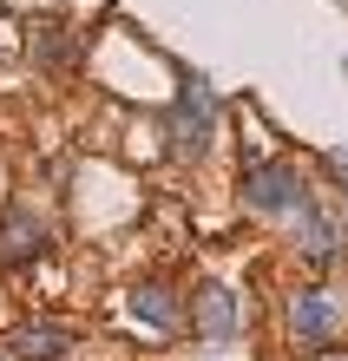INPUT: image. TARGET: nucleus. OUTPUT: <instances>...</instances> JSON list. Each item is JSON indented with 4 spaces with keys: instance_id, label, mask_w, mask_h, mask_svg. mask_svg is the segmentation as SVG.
Wrapping results in <instances>:
<instances>
[{
    "instance_id": "1",
    "label": "nucleus",
    "mask_w": 348,
    "mask_h": 361,
    "mask_svg": "<svg viewBox=\"0 0 348 361\" xmlns=\"http://www.w3.org/2000/svg\"><path fill=\"white\" fill-rule=\"evenodd\" d=\"M250 210H276V217H302L309 210V184H302L289 164H256L250 184H244Z\"/></svg>"
},
{
    "instance_id": "2",
    "label": "nucleus",
    "mask_w": 348,
    "mask_h": 361,
    "mask_svg": "<svg viewBox=\"0 0 348 361\" xmlns=\"http://www.w3.org/2000/svg\"><path fill=\"white\" fill-rule=\"evenodd\" d=\"M342 329V302H335V295L329 289H302L296 295V302H289V335H296V342H329V335Z\"/></svg>"
},
{
    "instance_id": "3",
    "label": "nucleus",
    "mask_w": 348,
    "mask_h": 361,
    "mask_svg": "<svg viewBox=\"0 0 348 361\" xmlns=\"http://www.w3.org/2000/svg\"><path fill=\"white\" fill-rule=\"evenodd\" d=\"M210 118H217L210 86H204V79H191V86H184V105H178V145H184V152H204V138H210Z\"/></svg>"
},
{
    "instance_id": "4",
    "label": "nucleus",
    "mask_w": 348,
    "mask_h": 361,
    "mask_svg": "<svg viewBox=\"0 0 348 361\" xmlns=\"http://www.w3.org/2000/svg\"><path fill=\"white\" fill-rule=\"evenodd\" d=\"M198 335H204V342H230V335H236V302H230L224 283L198 289Z\"/></svg>"
},
{
    "instance_id": "5",
    "label": "nucleus",
    "mask_w": 348,
    "mask_h": 361,
    "mask_svg": "<svg viewBox=\"0 0 348 361\" xmlns=\"http://www.w3.org/2000/svg\"><path fill=\"white\" fill-rule=\"evenodd\" d=\"M40 243H47V230H40L33 210H13V217L0 224V263H33Z\"/></svg>"
},
{
    "instance_id": "6",
    "label": "nucleus",
    "mask_w": 348,
    "mask_h": 361,
    "mask_svg": "<svg viewBox=\"0 0 348 361\" xmlns=\"http://www.w3.org/2000/svg\"><path fill=\"white\" fill-rule=\"evenodd\" d=\"M296 224H302V257H316V263H322V257H335V250H342V224H335V217H322L316 204L302 210Z\"/></svg>"
},
{
    "instance_id": "7",
    "label": "nucleus",
    "mask_w": 348,
    "mask_h": 361,
    "mask_svg": "<svg viewBox=\"0 0 348 361\" xmlns=\"http://www.w3.org/2000/svg\"><path fill=\"white\" fill-rule=\"evenodd\" d=\"M73 348V335L66 329H53V322H40V329H20L13 335V355L20 361H53V355H66Z\"/></svg>"
},
{
    "instance_id": "8",
    "label": "nucleus",
    "mask_w": 348,
    "mask_h": 361,
    "mask_svg": "<svg viewBox=\"0 0 348 361\" xmlns=\"http://www.w3.org/2000/svg\"><path fill=\"white\" fill-rule=\"evenodd\" d=\"M132 315H145L151 329H171V322H178V302H171V289L145 283V289H132Z\"/></svg>"
},
{
    "instance_id": "9",
    "label": "nucleus",
    "mask_w": 348,
    "mask_h": 361,
    "mask_svg": "<svg viewBox=\"0 0 348 361\" xmlns=\"http://www.w3.org/2000/svg\"><path fill=\"white\" fill-rule=\"evenodd\" d=\"M335 171H342V190H348V152H342V158H335Z\"/></svg>"
}]
</instances>
